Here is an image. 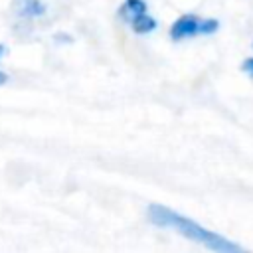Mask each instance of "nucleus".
Returning a JSON list of instances; mask_svg holds the SVG:
<instances>
[{"label": "nucleus", "mask_w": 253, "mask_h": 253, "mask_svg": "<svg viewBox=\"0 0 253 253\" xmlns=\"http://www.w3.org/2000/svg\"><path fill=\"white\" fill-rule=\"evenodd\" d=\"M148 219H150V223H154L158 227H170V229L182 233L184 237L204 245L210 251H215V253H237V251H241V247L237 243L225 239L219 233H213V231L202 227L198 221H192L190 217H186L182 213H176L174 210L164 208L160 204H150L148 206Z\"/></svg>", "instance_id": "obj_1"}, {"label": "nucleus", "mask_w": 253, "mask_h": 253, "mask_svg": "<svg viewBox=\"0 0 253 253\" xmlns=\"http://www.w3.org/2000/svg\"><path fill=\"white\" fill-rule=\"evenodd\" d=\"M217 28H219V22L213 20V18H198L194 14H184L172 24L170 38L174 42H180V40H186V38H192V36H198V34L200 36L213 34Z\"/></svg>", "instance_id": "obj_2"}, {"label": "nucleus", "mask_w": 253, "mask_h": 253, "mask_svg": "<svg viewBox=\"0 0 253 253\" xmlns=\"http://www.w3.org/2000/svg\"><path fill=\"white\" fill-rule=\"evenodd\" d=\"M142 12H146V2L144 0H125V4L119 10V16L130 24Z\"/></svg>", "instance_id": "obj_3"}, {"label": "nucleus", "mask_w": 253, "mask_h": 253, "mask_svg": "<svg viewBox=\"0 0 253 253\" xmlns=\"http://www.w3.org/2000/svg\"><path fill=\"white\" fill-rule=\"evenodd\" d=\"M130 26H132V30H134L136 34H148V32H152V30L156 28V20H154L152 16H148L146 12H142V14H138V16L130 22Z\"/></svg>", "instance_id": "obj_4"}, {"label": "nucleus", "mask_w": 253, "mask_h": 253, "mask_svg": "<svg viewBox=\"0 0 253 253\" xmlns=\"http://www.w3.org/2000/svg\"><path fill=\"white\" fill-rule=\"evenodd\" d=\"M43 12H45V6L40 0H24L22 2V8H20V16H26V18L40 16Z\"/></svg>", "instance_id": "obj_5"}, {"label": "nucleus", "mask_w": 253, "mask_h": 253, "mask_svg": "<svg viewBox=\"0 0 253 253\" xmlns=\"http://www.w3.org/2000/svg\"><path fill=\"white\" fill-rule=\"evenodd\" d=\"M241 69H243L245 73H249V75L253 77V57H249V59H245V61L241 63Z\"/></svg>", "instance_id": "obj_6"}, {"label": "nucleus", "mask_w": 253, "mask_h": 253, "mask_svg": "<svg viewBox=\"0 0 253 253\" xmlns=\"http://www.w3.org/2000/svg\"><path fill=\"white\" fill-rule=\"evenodd\" d=\"M6 81H8V75H6V73H2V71H0V85H4V83H6Z\"/></svg>", "instance_id": "obj_7"}, {"label": "nucleus", "mask_w": 253, "mask_h": 253, "mask_svg": "<svg viewBox=\"0 0 253 253\" xmlns=\"http://www.w3.org/2000/svg\"><path fill=\"white\" fill-rule=\"evenodd\" d=\"M2 53H4V45H0V57H2Z\"/></svg>", "instance_id": "obj_8"}]
</instances>
